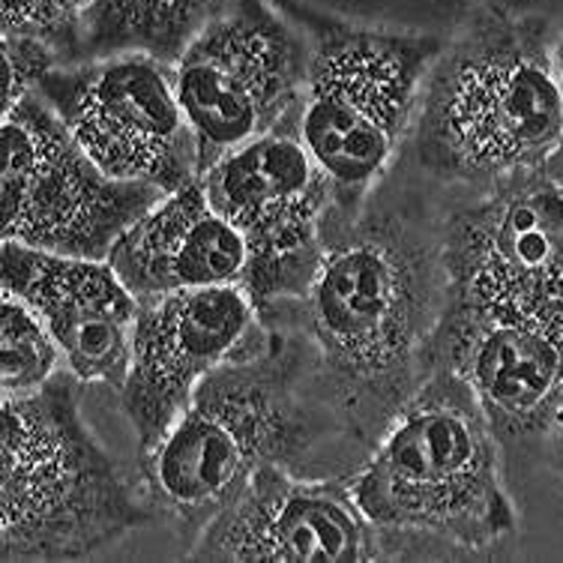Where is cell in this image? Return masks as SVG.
<instances>
[{"instance_id":"6da1fadb","label":"cell","mask_w":563,"mask_h":563,"mask_svg":"<svg viewBox=\"0 0 563 563\" xmlns=\"http://www.w3.org/2000/svg\"><path fill=\"white\" fill-rule=\"evenodd\" d=\"M446 303L444 213L387 174L357 219L330 225L303 300L267 324L309 339L327 401L372 450L432 372Z\"/></svg>"},{"instance_id":"7a4b0ae2","label":"cell","mask_w":563,"mask_h":563,"mask_svg":"<svg viewBox=\"0 0 563 563\" xmlns=\"http://www.w3.org/2000/svg\"><path fill=\"white\" fill-rule=\"evenodd\" d=\"M366 455L321 390L309 339L291 324H264L198 387L141 471L156 512L198 537L261 467L314 477L309 465L330 462L351 477Z\"/></svg>"},{"instance_id":"3957f363","label":"cell","mask_w":563,"mask_h":563,"mask_svg":"<svg viewBox=\"0 0 563 563\" xmlns=\"http://www.w3.org/2000/svg\"><path fill=\"white\" fill-rule=\"evenodd\" d=\"M552 22L483 7L426 73L405 153L426 180L488 189L563 153Z\"/></svg>"},{"instance_id":"277c9868","label":"cell","mask_w":563,"mask_h":563,"mask_svg":"<svg viewBox=\"0 0 563 563\" xmlns=\"http://www.w3.org/2000/svg\"><path fill=\"white\" fill-rule=\"evenodd\" d=\"M500 462L504 446L474 387L438 363L347 486L380 528L479 552L519 528Z\"/></svg>"},{"instance_id":"5b68a950","label":"cell","mask_w":563,"mask_h":563,"mask_svg":"<svg viewBox=\"0 0 563 563\" xmlns=\"http://www.w3.org/2000/svg\"><path fill=\"white\" fill-rule=\"evenodd\" d=\"M73 368L0 399V561H81L156 519L81 417Z\"/></svg>"},{"instance_id":"8992f818","label":"cell","mask_w":563,"mask_h":563,"mask_svg":"<svg viewBox=\"0 0 563 563\" xmlns=\"http://www.w3.org/2000/svg\"><path fill=\"white\" fill-rule=\"evenodd\" d=\"M276 3L309 43L300 135L333 184V222H351L408 141L422 81L444 40L347 22L300 0Z\"/></svg>"},{"instance_id":"52a82bcc","label":"cell","mask_w":563,"mask_h":563,"mask_svg":"<svg viewBox=\"0 0 563 563\" xmlns=\"http://www.w3.org/2000/svg\"><path fill=\"white\" fill-rule=\"evenodd\" d=\"M210 205L246 243L243 288L267 324L300 303L324 258L336 192L300 135V111L201 177Z\"/></svg>"},{"instance_id":"ba28073f","label":"cell","mask_w":563,"mask_h":563,"mask_svg":"<svg viewBox=\"0 0 563 563\" xmlns=\"http://www.w3.org/2000/svg\"><path fill=\"white\" fill-rule=\"evenodd\" d=\"M165 196L159 186L102 172L40 93L3 111V240L55 255L109 258L114 243Z\"/></svg>"},{"instance_id":"9c48e42d","label":"cell","mask_w":563,"mask_h":563,"mask_svg":"<svg viewBox=\"0 0 563 563\" xmlns=\"http://www.w3.org/2000/svg\"><path fill=\"white\" fill-rule=\"evenodd\" d=\"M444 261L446 309L563 333V174H512L446 210Z\"/></svg>"},{"instance_id":"30bf717a","label":"cell","mask_w":563,"mask_h":563,"mask_svg":"<svg viewBox=\"0 0 563 563\" xmlns=\"http://www.w3.org/2000/svg\"><path fill=\"white\" fill-rule=\"evenodd\" d=\"M172 69L201 177L300 111L309 43L276 0H231Z\"/></svg>"},{"instance_id":"8fae6325","label":"cell","mask_w":563,"mask_h":563,"mask_svg":"<svg viewBox=\"0 0 563 563\" xmlns=\"http://www.w3.org/2000/svg\"><path fill=\"white\" fill-rule=\"evenodd\" d=\"M33 93L52 106L93 163L118 180L177 192L198 180V147L174 87L151 55L90 57L48 69Z\"/></svg>"},{"instance_id":"7c38bea8","label":"cell","mask_w":563,"mask_h":563,"mask_svg":"<svg viewBox=\"0 0 563 563\" xmlns=\"http://www.w3.org/2000/svg\"><path fill=\"white\" fill-rule=\"evenodd\" d=\"M405 533L368 519L347 477H300L267 465L240 488L196 542L192 561H393L417 558Z\"/></svg>"},{"instance_id":"4fadbf2b","label":"cell","mask_w":563,"mask_h":563,"mask_svg":"<svg viewBox=\"0 0 563 563\" xmlns=\"http://www.w3.org/2000/svg\"><path fill=\"white\" fill-rule=\"evenodd\" d=\"M264 321L243 285H213L141 300L120 408L139 438V459L163 444L172 426L228 360L258 339Z\"/></svg>"},{"instance_id":"5bb4252c","label":"cell","mask_w":563,"mask_h":563,"mask_svg":"<svg viewBox=\"0 0 563 563\" xmlns=\"http://www.w3.org/2000/svg\"><path fill=\"white\" fill-rule=\"evenodd\" d=\"M438 363L474 387L504 455L549 441L563 401L561 330L446 309L432 342V368Z\"/></svg>"},{"instance_id":"9a60e30c","label":"cell","mask_w":563,"mask_h":563,"mask_svg":"<svg viewBox=\"0 0 563 563\" xmlns=\"http://www.w3.org/2000/svg\"><path fill=\"white\" fill-rule=\"evenodd\" d=\"M3 291L40 314L64 351L66 368L85 384L123 387L141 300L109 258H76L3 240Z\"/></svg>"},{"instance_id":"2e32d148","label":"cell","mask_w":563,"mask_h":563,"mask_svg":"<svg viewBox=\"0 0 563 563\" xmlns=\"http://www.w3.org/2000/svg\"><path fill=\"white\" fill-rule=\"evenodd\" d=\"M111 267L139 300L240 285L246 273V243L210 205L201 180H192L147 210L114 243Z\"/></svg>"},{"instance_id":"e0dca14e","label":"cell","mask_w":563,"mask_h":563,"mask_svg":"<svg viewBox=\"0 0 563 563\" xmlns=\"http://www.w3.org/2000/svg\"><path fill=\"white\" fill-rule=\"evenodd\" d=\"M231 0H90L81 12V60L151 55L174 66Z\"/></svg>"},{"instance_id":"ac0fdd59","label":"cell","mask_w":563,"mask_h":563,"mask_svg":"<svg viewBox=\"0 0 563 563\" xmlns=\"http://www.w3.org/2000/svg\"><path fill=\"white\" fill-rule=\"evenodd\" d=\"M64 351L40 314L22 297L3 291L0 303V399L43 390L60 372Z\"/></svg>"},{"instance_id":"d6986e66","label":"cell","mask_w":563,"mask_h":563,"mask_svg":"<svg viewBox=\"0 0 563 563\" xmlns=\"http://www.w3.org/2000/svg\"><path fill=\"white\" fill-rule=\"evenodd\" d=\"M81 0H3V36L52 45L64 64L81 60Z\"/></svg>"},{"instance_id":"ffe728a7","label":"cell","mask_w":563,"mask_h":563,"mask_svg":"<svg viewBox=\"0 0 563 563\" xmlns=\"http://www.w3.org/2000/svg\"><path fill=\"white\" fill-rule=\"evenodd\" d=\"M55 66H64V60L52 45L31 36H3V111L33 93L40 78Z\"/></svg>"},{"instance_id":"44dd1931","label":"cell","mask_w":563,"mask_h":563,"mask_svg":"<svg viewBox=\"0 0 563 563\" xmlns=\"http://www.w3.org/2000/svg\"><path fill=\"white\" fill-rule=\"evenodd\" d=\"M549 453H552V467L554 474H558V483L563 488V401H561V411L554 417L552 422V432H549Z\"/></svg>"},{"instance_id":"7402d4cb","label":"cell","mask_w":563,"mask_h":563,"mask_svg":"<svg viewBox=\"0 0 563 563\" xmlns=\"http://www.w3.org/2000/svg\"><path fill=\"white\" fill-rule=\"evenodd\" d=\"M554 60H558V78H561V90H563V31H558V36H554ZM552 168H558V172L563 174V153L554 159Z\"/></svg>"},{"instance_id":"603a6c76","label":"cell","mask_w":563,"mask_h":563,"mask_svg":"<svg viewBox=\"0 0 563 563\" xmlns=\"http://www.w3.org/2000/svg\"><path fill=\"white\" fill-rule=\"evenodd\" d=\"M87 3H90V0H81V7H85V10H87Z\"/></svg>"}]
</instances>
